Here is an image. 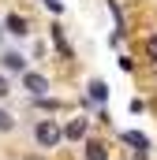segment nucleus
<instances>
[{"label":"nucleus","mask_w":157,"mask_h":160,"mask_svg":"<svg viewBox=\"0 0 157 160\" xmlns=\"http://www.w3.org/2000/svg\"><path fill=\"white\" fill-rule=\"evenodd\" d=\"M34 138H38V145L52 149V145H60V138H64V134H60V127H56L52 119H41L38 127H34Z\"/></svg>","instance_id":"obj_1"},{"label":"nucleus","mask_w":157,"mask_h":160,"mask_svg":"<svg viewBox=\"0 0 157 160\" xmlns=\"http://www.w3.org/2000/svg\"><path fill=\"white\" fill-rule=\"evenodd\" d=\"M23 86L34 93V97H41L45 89H49V82H45V75H34V71H23Z\"/></svg>","instance_id":"obj_2"},{"label":"nucleus","mask_w":157,"mask_h":160,"mask_svg":"<svg viewBox=\"0 0 157 160\" xmlns=\"http://www.w3.org/2000/svg\"><path fill=\"white\" fill-rule=\"evenodd\" d=\"M86 127H90L86 119H71L68 127H64V130H60V134H64L68 142H78V138H86Z\"/></svg>","instance_id":"obj_3"},{"label":"nucleus","mask_w":157,"mask_h":160,"mask_svg":"<svg viewBox=\"0 0 157 160\" xmlns=\"http://www.w3.org/2000/svg\"><path fill=\"white\" fill-rule=\"evenodd\" d=\"M4 30H8V34H15V38H26V34H30L23 15H8V19H4Z\"/></svg>","instance_id":"obj_4"},{"label":"nucleus","mask_w":157,"mask_h":160,"mask_svg":"<svg viewBox=\"0 0 157 160\" xmlns=\"http://www.w3.org/2000/svg\"><path fill=\"white\" fill-rule=\"evenodd\" d=\"M123 142H127V145H135V149H138V157H146V153H150V142H146V134H138V130H123Z\"/></svg>","instance_id":"obj_5"},{"label":"nucleus","mask_w":157,"mask_h":160,"mask_svg":"<svg viewBox=\"0 0 157 160\" xmlns=\"http://www.w3.org/2000/svg\"><path fill=\"white\" fill-rule=\"evenodd\" d=\"M0 63H4V71H26V60H23L19 52H4Z\"/></svg>","instance_id":"obj_6"},{"label":"nucleus","mask_w":157,"mask_h":160,"mask_svg":"<svg viewBox=\"0 0 157 160\" xmlns=\"http://www.w3.org/2000/svg\"><path fill=\"white\" fill-rule=\"evenodd\" d=\"M86 160H109V149H105L101 142H90V145H86Z\"/></svg>","instance_id":"obj_7"},{"label":"nucleus","mask_w":157,"mask_h":160,"mask_svg":"<svg viewBox=\"0 0 157 160\" xmlns=\"http://www.w3.org/2000/svg\"><path fill=\"white\" fill-rule=\"evenodd\" d=\"M105 97H109V86H105L101 78H94L90 82V101H105Z\"/></svg>","instance_id":"obj_8"},{"label":"nucleus","mask_w":157,"mask_h":160,"mask_svg":"<svg viewBox=\"0 0 157 160\" xmlns=\"http://www.w3.org/2000/svg\"><path fill=\"white\" fill-rule=\"evenodd\" d=\"M52 41H56V48H60L64 56H71V48H68V41H64V34H60V26H52Z\"/></svg>","instance_id":"obj_9"},{"label":"nucleus","mask_w":157,"mask_h":160,"mask_svg":"<svg viewBox=\"0 0 157 160\" xmlns=\"http://www.w3.org/2000/svg\"><path fill=\"white\" fill-rule=\"evenodd\" d=\"M11 127H15L11 112H8V108H0V130H11Z\"/></svg>","instance_id":"obj_10"},{"label":"nucleus","mask_w":157,"mask_h":160,"mask_svg":"<svg viewBox=\"0 0 157 160\" xmlns=\"http://www.w3.org/2000/svg\"><path fill=\"white\" fill-rule=\"evenodd\" d=\"M8 93H11V82H8V75H4V71H0V97H8Z\"/></svg>","instance_id":"obj_11"},{"label":"nucleus","mask_w":157,"mask_h":160,"mask_svg":"<svg viewBox=\"0 0 157 160\" xmlns=\"http://www.w3.org/2000/svg\"><path fill=\"white\" fill-rule=\"evenodd\" d=\"M146 52H150V56H154V60H157V34H154V38H150V41H146Z\"/></svg>","instance_id":"obj_12"},{"label":"nucleus","mask_w":157,"mask_h":160,"mask_svg":"<svg viewBox=\"0 0 157 160\" xmlns=\"http://www.w3.org/2000/svg\"><path fill=\"white\" fill-rule=\"evenodd\" d=\"M45 8H49V11H64V4H60V0H45Z\"/></svg>","instance_id":"obj_13"},{"label":"nucleus","mask_w":157,"mask_h":160,"mask_svg":"<svg viewBox=\"0 0 157 160\" xmlns=\"http://www.w3.org/2000/svg\"><path fill=\"white\" fill-rule=\"evenodd\" d=\"M0 38H4V26H0Z\"/></svg>","instance_id":"obj_14"}]
</instances>
